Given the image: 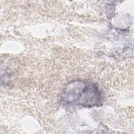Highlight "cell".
Here are the masks:
<instances>
[{"label": "cell", "instance_id": "6da1fadb", "mask_svg": "<svg viewBox=\"0 0 134 134\" xmlns=\"http://www.w3.org/2000/svg\"><path fill=\"white\" fill-rule=\"evenodd\" d=\"M63 100L68 104L93 107L102 101L100 91L92 82L77 81L69 84L63 94Z\"/></svg>", "mask_w": 134, "mask_h": 134}]
</instances>
